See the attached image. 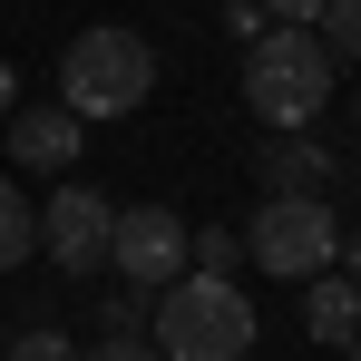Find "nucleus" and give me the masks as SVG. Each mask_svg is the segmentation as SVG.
<instances>
[{
    "label": "nucleus",
    "instance_id": "13",
    "mask_svg": "<svg viewBox=\"0 0 361 361\" xmlns=\"http://www.w3.org/2000/svg\"><path fill=\"white\" fill-rule=\"evenodd\" d=\"M0 361H78V342H68L59 322H30V332H10V342H0Z\"/></svg>",
    "mask_w": 361,
    "mask_h": 361
},
{
    "label": "nucleus",
    "instance_id": "4",
    "mask_svg": "<svg viewBox=\"0 0 361 361\" xmlns=\"http://www.w3.org/2000/svg\"><path fill=\"white\" fill-rule=\"evenodd\" d=\"M332 195H264L254 205V225H244V264H264L274 283H302V274H322L332 264Z\"/></svg>",
    "mask_w": 361,
    "mask_h": 361
},
{
    "label": "nucleus",
    "instance_id": "18",
    "mask_svg": "<svg viewBox=\"0 0 361 361\" xmlns=\"http://www.w3.org/2000/svg\"><path fill=\"white\" fill-rule=\"evenodd\" d=\"M10 108H20V78H10V59H0V118H10Z\"/></svg>",
    "mask_w": 361,
    "mask_h": 361
},
{
    "label": "nucleus",
    "instance_id": "6",
    "mask_svg": "<svg viewBox=\"0 0 361 361\" xmlns=\"http://www.w3.org/2000/svg\"><path fill=\"white\" fill-rule=\"evenodd\" d=\"M108 225H118V205H108L98 185H59L49 215H39V254H49V274H108Z\"/></svg>",
    "mask_w": 361,
    "mask_h": 361
},
{
    "label": "nucleus",
    "instance_id": "19",
    "mask_svg": "<svg viewBox=\"0 0 361 361\" xmlns=\"http://www.w3.org/2000/svg\"><path fill=\"white\" fill-rule=\"evenodd\" d=\"M352 361H361V342H352Z\"/></svg>",
    "mask_w": 361,
    "mask_h": 361
},
{
    "label": "nucleus",
    "instance_id": "11",
    "mask_svg": "<svg viewBox=\"0 0 361 361\" xmlns=\"http://www.w3.org/2000/svg\"><path fill=\"white\" fill-rule=\"evenodd\" d=\"M244 264V225H205V235H185V274H235Z\"/></svg>",
    "mask_w": 361,
    "mask_h": 361
},
{
    "label": "nucleus",
    "instance_id": "15",
    "mask_svg": "<svg viewBox=\"0 0 361 361\" xmlns=\"http://www.w3.org/2000/svg\"><path fill=\"white\" fill-rule=\"evenodd\" d=\"M78 361H166V352H157V342H137V332H98Z\"/></svg>",
    "mask_w": 361,
    "mask_h": 361
},
{
    "label": "nucleus",
    "instance_id": "10",
    "mask_svg": "<svg viewBox=\"0 0 361 361\" xmlns=\"http://www.w3.org/2000/svg\"><path fill=\"white\" fill-rule=\"evenodd\" d=\"M30 254H39V205H30L20 185L0 176V274H20Z\"/></svg>",
    "mask_w": 361,
    "mask_h": 361
},
{
    "label": "nucleus",
    "instance_id": "1",
    "mask_svg": "<svg viewBox=\"0 0 361 361\" xmlns=\"http://www.w3.org/2000/svg\"><path fill=\"white\" fill-rule=\"evenodd\" d=\"M147 322H157L166 361H244L254 352V302H244L235 274H176L147 302Z\"/></svg>",
    "mask_w": 361,
    "mask_h": 361
},
{
    "label": "nucleus",
    "instance_id": "20",
    "mask_svg": "<svg viewBox=\"0 0 361 361\" xmlns=\"http://www.w3.org/2000/svg\"><path fill=\"white\" fill-rule=\"evenodd\" d=\"M352 108H361V98H352Z\"/></svg>",
    "mask_w": 361,
    "mask_h": 361
},
{
    "label": "nucleus",
    "instance_id": "7",
    "mask_svg": "<svg viewBox=\"0 0 361 361\" xmlns=\"http://www.w3.org/2000/svg\"><path fill=\"white\" fill-rule=\"evenodd\" d=\"M254 185H264V195H332V185H342V157H332L312 127H274V137L254 147Z\"/></svg>",
    "mask_w": 361,
    "mask_h": 361
},
{
    "label": "nucleus",
    "instance_id": "14",
    "mask_svg": "<svg viewBox=\"0 0 361 361\" xmlns=\"http://www.w3.org/2000/svg\"><path fill=\"white\" fill-rule=\"evenodd\" d=\"M147 302H157V293H137V283H127V293H108L88 322H98V332H137V322H147Z\"/></svg>",
    "mask_w": 361,
    "mask_h": 361
},
{
    "label": "nucleus",
    "instance_id": "12",
    "mask_svg": "<svg viewBox=\"0 0 361 361\" xmlns=\"http://www.w3.org/2000/svg\"><path fill=\"white\" fill-rule=\"evenodd\" d=\"M312 39H322L332 59H361V0H322V20H312Z\"/></svg>",
    "mask_w": 361,
    "mask_h": 361
},
{
    "label": "nucleus",
    "instance_id": "5",
    "mask_svg": "<svg viewBox=\"0 0 361 361\" xmlns=\"http://www.w3.org/2000/svg\"><path fill=\"white\" fill-rule=\"evenodd\" d=\"M185 235H195V225H185L176 205H118V225H108V264H118L137 293H166V283L185 274Z\"/></svg>",
    "mask_w": 361,
    "mask_h": 361
},
{
    "label": "nucleus",
    "instance_id": "17",
    "mask_svg": "<svg viewBox=\"0 0 361 361\" xmlns=\"http://www.w3.org/2000/svg\"><path fill=\"white\" fill-rule=\"evenodd\" d=\"M332 264H342V274L361 283V235H332Z\"/></svg>",
    "mask_w": 361,
    "mask_h": 361
},
{
    "label": "nucleus",
    "instance_id": "2",
    "mask_svg": "<svg viewBox=\"0 0 361 361\" xmlns=\"http://www.w3.org/2000/svg\"><path fill=\"white\" fill-rule=\"evenodd\" d=\"M332 49L312 39V30H254V49H244V108L264 127H312L322 108H332Z\"/></svg>",
    "mask_w": 361,
    "mask_h": 361
},
{
    "label": "nucleus",
    "instance_id": "16",
    "mask_svg": "<svg viewBox=\"0 0 361 361\" xmlns=\"http://www.w3.org/2000/svg\"><path fill=\"white\" fill-rule=\"evenodd\" d=\"M254 10H264L274 30H312V20H322V0H254Z\"/></svg>",
    "mask_w": 361,
    "mask_h": 361
},
{
    "label": "nucleus",
    "instance_id": "8",
    "mask_svg": "<svg viewBox=\"0 0 361 361\" xmlns=\"http://www.w3.org/2000/svg\"><path fill=\"white\" fill-rule=\"evenodd\" d=\"M10 157H20V166H30V176H59V166H78V108H59V98H49V108H10Z\"/></svg>",
    "mask_w": 361,
    "mask_h": 361
},
{
    "label": "nucleus",
    "instance_id": "3",
    "mask_svg": "<svg viewBox=\"0 0 361 361\" xmlns=\"http://www.w3.org/2000/svg\"><path fill=\"white\" fill-rule=\"evenodd\" d=\"M147 88H157V49L137 39V30H78L59 59V108L78 118H127V108H147Z\"/></svg>",
    "mask_w": 361,
    "mask_h": 361
},
{
    "label": "nucleus",
    "instance_id": "9",
    "mask_svg": "<svg viewBox=\"0 0 361 361\" xmlns=\"http://www.w3.org/2000/svg\"><path fill=\"white\" fill-rule=\"evenodd\" d=\"M302 332L332 342V352H352V342H361V283H352V274H332V264L302 274Z\"/></svg>",
    "mask_w": 361,
    "mask_h": 361
}]
</instances>
